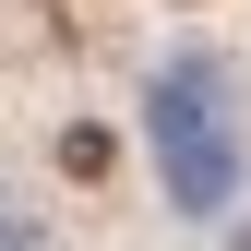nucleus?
Segmentation results:
<instances>
[{
  "label": "nucleus",
  "instance_id": "1",
  "mask_svg": "<svg viewBox=\"0 0 251 251\" xmlns=\"http://www.w3.org/2000/svg\"><path fill=\"white\" fill-rule=\"evenodd\" d=\"M155 155H168V192L192 215H215L239 192V144H227V120L203 108V72H168V84H155Z\"/></svg>",
  "mask_w": 251,
  "mask_h": 251
},
{
  "label": "nucleus",
  "instance_id": "2",
  "mask_svg": "<svg viewBox=\"0 0 251 251\" xmlns=\"http://www.w3.org/2000/svg\"><path fill=\"white\" fill-rule=\"evenodd\" d=\"M227 251H251V215H239V227H227Z\"/></svg>",
  "mask_w": 251,
  "mask_h": 251
}]
</instances>
